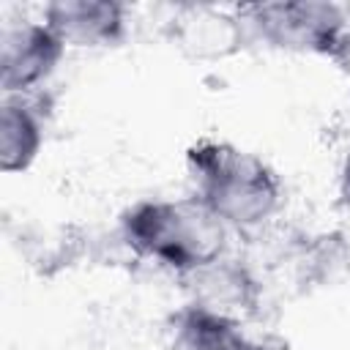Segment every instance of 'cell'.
Segmentation results:
<instances>
[{
  "instance_id": "obj_1",
  "label": "cell",
  "mask_w": 350,
  "mask_h": 350,
  "mask_svg": "<svg viewBox=\"0 0 350 350\" xmlns=\"http://www.w3.org/2000/svg\"><path fill=\"white\" fill-rule=\"evenodd\" d=\"M227 224L197 197L142 200L120 219L123 241L145 260L189 276L227 254Z\"/></svg>"
},
{
  "instance_id": "obj_2",
  "label": "cell",
  "mask_w": 350,
  "mask_h": 350,
  "mask_svg": "<svg viewBox=\"0 0 350 350\" xmlns=\"http://www.w3.org/2000/svg\"><path fill=\"white\" fill-rule=\"evenodd\" d=\"M186 164L194 180V197L227 227H260L282 202V183L276 172L254 153L230 142L202 139L189 150Z\"/></svg>"
},
{
  "instance_id": "obj_3",
  "label": "cell",
  "mask_w": 350,
  "mask_h": 350,
  "mask_svg": "<svg viewBox=\"0 0 350 350\" xmlns=\"http://www.w3.org/2000/svg\"><path fill=\"white\" fill-rule=\"evenodd\" d=\"M246 27L276 49L342 55L347 49V19L334 3L320 0H276L254 3L241 11Z\"/></svg>"
},
{
  "instance_id": "obj_4",
  "label": "cell",
  "mask_w": 350,
  "mask_h": 350,
  "mask_svg": "<svg viewBox=\"0 0 350 350\" xmlns=\"http://www.w3.org/2000/svg\"><path fill=\"white\" fill-rule=\"evenodd\" d=\"M66 46L46 22L22 19L3 25L0 33V88L5 96H27L57 68Z\"/></svg>"
},
{
  "instance_id": "obj_5",
  "label": "cell",
  "mask_w": 350,
  "mask_h": 350,
  "mask_svg": "<svg viewBox=\"0 0 350 350\" xmlns=\"http://www.w3.org/2000/svg\"><path fill=\"white\" fill-rule=\"evenodd\" d=\"M41 22L63 46L93 49L118 44L126 33V8L115 0H55L44 5Z\"/></svg>"
},
{
  "instance_id": "obj_6",
  "label": "cell",
  "mask_w": 350,
  "mask_h": 350,
  "mask_svg": "<svg viewBox=\"0 0 350 350\" xmlns=\"http://www.w3.org/2000/svg\"><path fill=\"white\" fill-rule=\"evenodd\" d=\"M183 279L194 293L191 304L211 309L216 314L238 320L241 312H249L257 304V282L241 262L230 260L227 254Z\"/></svg>"
},
{
  "instance_id": "obj_7",
  "label": "cell",
  "mask_w": 350,
  "mask_h": 350,
  "mask_svg": "<svg viewBox=\"0 0 350 350\" xmlns=\"http://www.w3.org/2000/svg\"><path fill=\"white\" fill-rule=\"evenodd\" d=\"M170 350H262L235 317L189 304L175 314Z\"/></svg>"
},
{
  "instance_id": "obj_8",
  "label": "cell",
  "mask_w": 350,
  "mask_h": 350,
  "mask_svg": "<svg viewBox=\"0 0 350 350\" xmlns=\"http://www.w3.org/2000/svg\"><path fill=\"white\" fill-rule=\"evenodd\" d=\"M44 126L38 112L22 96H5L0 107V167L3 172H25L41 153Z\"/></svg>"
},
{
  "instance_id": "obj_9",
  "label": "cell",
  "mask_w": 350,
  "mask_h": 350,
  "mask_svg": "<svg viewBox=\"0 0 350 350\" xmlns=\"http://www.w3.org/2000/svg\"><path fill=\"white\" fill-rule=\"evenodd\" d=\"M342 186H345V191L350 197V150H347V156L342 161Z\"/></svg>"
}]
</instances>
